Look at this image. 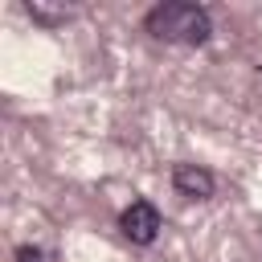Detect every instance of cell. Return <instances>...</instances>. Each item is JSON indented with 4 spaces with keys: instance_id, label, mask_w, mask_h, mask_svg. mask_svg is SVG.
<instances>
[{
    "instance_id": "obj_2",
    "label": "cell",
    "mask_w": 262,
    "mask_h": 262,
    "mask_svg": "<svg viewBox=\"0 0 262 262\" xmlns=\"http://www.w3.org/2000/svg\"><path fill=\"white\" fill-rule=\"evenodd\" d=\"M119 229H123L127 242H135V246H151V242L160 237L164 221H160V209H156L151 201H131V205L119 213Z\"/></svg>"
},
{
    "instance_id": "obj_4",
    "label": "cell",
    "mask_w": 262,
    "mask_h": 262,
    "mask_svg": "<svg viewBox=\"0 0 262 262\" xmlns=\"http://www.w3.org/2000/svg\"><path fill=\"white\" fill-rule=\"evenodd\" d=\"M29 16H33V20H41V25H57V20H66L70 12H49L45 4H29Z\"/></svg>"
},
{
    "instance_id": "obj_5",
    "label": "cell",
    "mask_w": 262,
    "mask_h": 262,
    "mask_svg": "<svg viewBox=\"0 0 262 262\" xmlns=\"http://www.w3.org/2000/svg\"><path fill=\"white\" fill-rule=\"evenodd\" d=\"M16 258H20V262H41V250H33V246H20V250H16Z\"/></svg>"
},
{
    "instance_id": "obj_1",
    "label": "cell",
    "mask_w": 262,
    "mask_h": 262,
    "mask_svg": "<svg viewBox=\"0 0 262 262\" xmlns=\"http://www.w3.org/2000/svg\"><path fill=\"white\" fill-rule=\"evenodd\" d=\"M143 29H147L156 41H172V45H205L209 33H213V20H209V12H205L201 4L168 0V4L147 8Z\"/></svg>"
},
{
    "instance_id": "obj_3",
    "label": "cell",
    "mask_w": 262,
    "mask_h": 262,
    "mask_svg": "<svg viewBox=\"0 0 262 262\" xmlns=\"http://www.w3.org/2000/svg\"><path fill=\"white\" fill-rule=\"evenodd\" d=\"M172 188H176L180 196L205 201V196H213L217 180H213V172L201 168V164H176V168H172Z\"/></svg>"
}]
</instances>
